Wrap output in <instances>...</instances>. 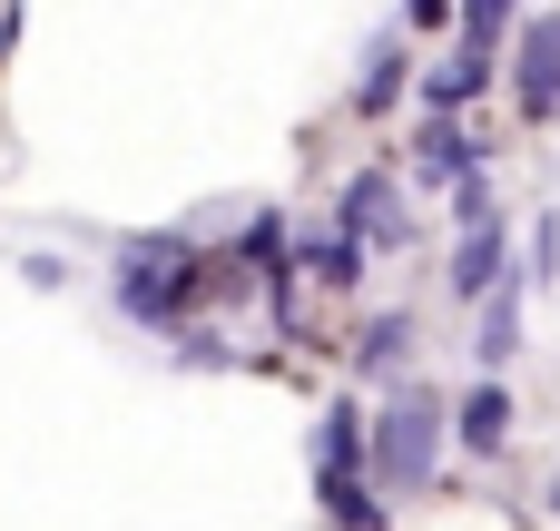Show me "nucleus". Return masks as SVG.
<instances>
[{
	"label": "nucleus",
	"mask_w": 560,
	"mask_h": 531,
	"mask_svg": "<svg viewBox=\"0 0 560 531\" xmlns=\"http://www.w3.org/2000/svg\"><path fill=\"white\" fill-rule=\"evenodd\" d=\"M433 463H443V404H433L423 384H404V394L384 404V424H374V473H384L394 493H423Z\"/></svg>",
	"instance_id": "f257e3e1"
},
{
	"label": "nucleus",
	"mask_w": 560,
	"mask_h": 531,
	"mask_svg": "<svg viewBox=\"0 0 560 531\" xmlns=\"http://www.w3.org/2000/svg\"><path fill=\"white\" fill-rule=\"evenodd\" d=\"M187 276H197V266H187V246H177V236L128 246V266H118V305H128L138 325H177V315H187V296H197Z\"/></svg>",
	"instance_id": "f03ea898"
},
{
	"label": "nucleus",
	"mask_w": 560,
	"mask_h": 531,
	"mask_svg": "<svg viewBox=\"0 0 560 531\" xmlns=\"http://www.w3.org/2000/svg\"><path fill=\"white\" fill-rule=\"evenodd\" d=\"M560 108V10L522 30V118H551Z\"/></svg>",
	"instance_id": "7ed1b4c3"
},
{
	"label": "nucleus",
	"mask_w": 560,
	"mask_h": 531,
	"mask_svg": "<svg viewBox=\"0 0 560 531\" xmlns=\"http://www.w3.org/2000/svg\"><path fill=\"white\" fill-rule=\"evenodd\" d=\"M512 266H502V217H482V227H463V256H453V296L472 305V296H492Z\"/></svg>",
	"instance_id": "20e7f679"
},
{
	"label": "nucleus",
	"mask_w": 560,
	"mask_h": 531,
	"mask_svg": "<svg viewBox=\"0 0 560 531\" xmlns=\"http://www.w3.org/2000/svg\"><path fill=\"white\" fill-rule=\"evenodd\" d=\"M463 443H472V453H512V394H502L492 374H482L472 404H463Z\"/></svg>",
	"instance_id": "39448f33"
},
{
	"label": "nucleus",
	"mask_w": 560,
	"mask_h": 531,
	"mask_svg": "<svg viewBox=\"0 0 560 531\" xmlns=\"http://www.w3.org/2000/svg\"><path fill=\"white\" fill-rule=\"evenodd\" d=\"M345 217H354V236H394V246L413 236V217L394 207V177H354V207Z\"/></svg>",
	"instance_id": "423d86ee"
},
{
	"label": "nucleus",
	"mask_w": 560,
	"mask_h": 531,
	"mask_svg": "<svg viewBox=\"0 0 560 531\" xmlns=\"http://www.w3.org/2000/svg\"><path fill=\"white\" fill-rule=\"evenodd\" d=\"M512 335H522V276H502V286L482 296V365H502Z\"/></svg>",
	"instance_id": "0eeeda50"
},
{
	"label": "nucleus",
	"mask_w": 560,
	"mask_h": 531,
	"mask_svg": "<svg viewBox=\"0 0 560 531\" xmlns=\"http://www.w3.org/2000/svg\"><path fill=\"white\" fill-rule=\"evenodd\" d=\"M354 463H364V424H354V404H335L325 414V493H345Z\"/></svg>",
	"instance_id": "6e6552de"
},
{
	"label": "nucleus",
	"mask_w": 560,
	"mask_h": 531,
	"mask_svg": "<svg viewBox=\"0 0 560 531\" xmlns=\"http://www.w3.org/2000/svg\"><path fill=\"white\" fill-rule=\"evenodd\" d=\"M404 355H413V315H394V325H374V335H364V374H394Z\"/></svg>",
	"instance_id": "1a4fd4ad"
},
{
	"label": "nucleus",
	"mask_w": 560,
	"mask_h": 531,
	"mask_svg": "<svg viewBox=\"0 0 560 531\" xmlns=\"http://www.w3.org/2000/svg\"><path fill=\"white\" fill-rule=\"evenodd\" d=\"M472 89H482V49H463L453 69H433V108H463Z\"/></svg>",
	"instance_id": "9d476101"
},
{
	"label": "nucleus",
	"mask_w": 560,
	"mask_h": 531,
	"mask_svg": "<svg viewBox=\"0 0 560 531\" xmlns=\"http://www.w3.org/2000/svg\"><path fill=\"white\" fill-rule=\"evenodd\" d=\"M423 168H433V177H472V148H463V128H423Z\"/></svg>",
	"instance_id": "9b49d317"
},
{
	"label": "nucleus",
	"mask_w": 560,
	"mask_h": 531,
	"mask_svg": "<svg viewBox=\"0 0 560 531\" xmlns=\"http://www.w3.org/2000/svg\"><path fill=\"white\" fill-rule=\"evenodd\" d=\"M394 89H404V49H384V59H374V69H364V108H384V99H394Z\"/></svg>",
	"instance_id": "f8f14e48"
}]
</instances>
